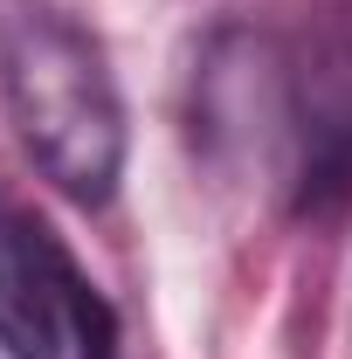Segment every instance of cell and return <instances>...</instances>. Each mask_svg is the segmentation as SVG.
I'll list each match as a JSON object with an SVG mask.
<instances>
[{"label":"cell","mask_w":352,"mask_h":359,"mask_svg":"<svg viewBox=\"0 0 352 359\" xmlns=\"http://www.w3.org/2000/svg\"><path fill=\"white\" fill-rule=\"evenodd\" d=\"M0 104L35 173L104 208L125 180V97L104 48L55 0H0Z\"/></svg>","instance_id":"obj_1"},{"label":"cell","mask_w":352,"mask_h":359,"mask_svg":"<svg viewBox=\"0 0 352 359\" xmlns=\"http://www.w3.org/2000/svg\"><path fill=\"white\" fill-rule=\"evenodd\" d=\"M62 263L69 249L35 215L0 201V346L7 359H69Z\"/></svg>","instance_id":"obj_2"},{"label":"cell","mask_w":352,"mask_h":359,"mask_svg":"<svg viewBox=\"0 0 352 359\" xmlns=\"http://www.w3.org/2000/svg\"><path fill=\"white\" fill-rule=\"evenodd\" d=\"M290 208L297 215H339V208H352V83L318 90L297 111Z\"/></svg>","instance_id":"obj_3"},{"label":"cell","mask_w":352,"mask_h":359,"mask_svg":"<svg viewBox=\"0 0 352 359\" xmlns=\"http://www.w3.org/2000/svg\"><path fill=\"white\" fill-rule=\"evenodd\" d=\"M62 318H69V353L76 359H125V339H118V318L97 297L76 263H62Z\"/></svg>","instance_id":"obj_4"}]
</instances>
